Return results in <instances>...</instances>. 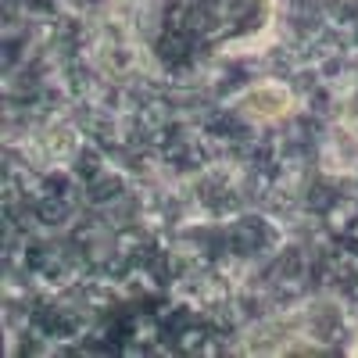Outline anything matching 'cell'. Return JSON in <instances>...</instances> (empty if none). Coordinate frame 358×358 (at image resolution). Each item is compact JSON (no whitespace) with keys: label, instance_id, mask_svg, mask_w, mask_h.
<instances>
[{"label":"cell","instance_id":"cell-1","mask_svg":"<svg viewBox=\"0 0 358 358\" xmlns=\"http://www.w3.org/2000/svg\"><path fill=\"white\" fill-rule=\"evenodd\" d=\"M268 29V0H140V47L165 72H194L255 43Z\"/></svg>","mask_w":358,"mask_h":358},{"label":"cell","instance_id":"cell-2","mask_svg":"<svg viewBox=\"0 0 358 358\" xmlns=\"http://www.w3.org/2000/svg\"><path fill=\"white\" fill-rule=\"evenodd\" d=\"M351 118L358 122V94H355V101H351Z\"/></svg>","mask_w":358,"mask_h":358}]
</instances>
